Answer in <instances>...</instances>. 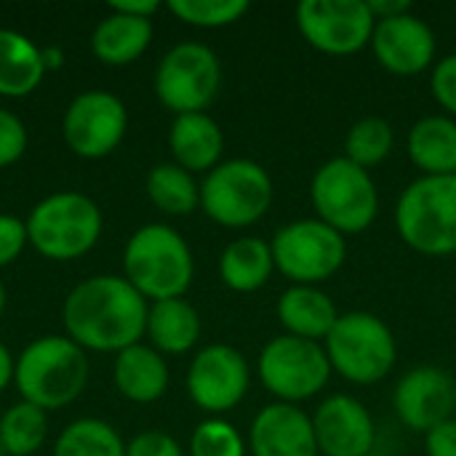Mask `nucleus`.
<instances>
[{
  "instance_id": "f257e3e1",
  "label": "nucleus",
  "mask_w": 456,
  "mask_h": 456,
  "mask_svg": "<svg viewBox=\"0 0 456 456\" xmlns=\"http://www.w3.org/2000/svg\"><path fill=\"white\" fill-rule=\"evenodd\" d=\"M147 299L118 275L80 281L64 299L61 318L67 337L83 350L123 353L147 334Z\"/></svg>"
},
{
  "instance_id": "f03ea898",
  "label": "nucleus",
  "mask_w": 456,
  "mask_h": 456,
  "mask_svg": "<svg viewBox=\"0 0 456 456\" xmlns=\"http://www.w3.org/2000/svg\"><path fill=\"white\" fill-rule=\"evenodd\" d=\"M88 382V358L69 337L45 334L32 339L19 361L13 385L24 403L56 411L80 398Z\"/></svg>"
},
{
  "instance_id": "7ed1b4c3",
  "label": "nucleus",
  "mask_w": 456,
  "mask_h": 456,
  "mask_svg": "<svg viewBox=\"0 0 456 456\" xmlns=\"http://www.w3.org/2000/svg\"><path fill=\"white\" fill-rule=\"evenodd\" d=\"M126 281L152 302L182 299L195 278L190 243L168 224L139 227L123 251Z\"/></svg>"
},
{
  "instance_id": "20e7f679",
  "label": "nucleus",
  "mask_w": 456,
  "mask_h": 456,
  "mask_svg": "<svg viewBox=\"0 0 456 456\" xmlns=\"http://www.w3.org/2000/svg\"><path fill=\"white\" fill-rule=\"evenodd\" d=\"M401 240L422 256L456 254V176H419L395 203Z\"/></svg>"
},
{
  "instance_id": "39448f33",
  "label": "nucleus",
  "mask_w": 456,
  "mask_h": 456,
  "mask_svg": "<svg viewBox=\"0 0 456 456\" xmlns=\"http://www.w3.org/2000/svg\"><path fill=\"white\" fill-rule=\"evenodd\" d=\"M331 369L350 385H377L387 379L398 361L393 329L374 313H339L331 334L323 342Z\"/></svg>"
},
{
  "instance_id": "423d86ee",
  "label": "nucleus",
  "mask_w": 456,
  "mask_h": 456,
  "mask_svg": "<svg viewBox=\"0 0 456 456\" xmlns=\"http://www.w3.org/2000/svg\"><path fill=\"white\" fill-rule=\"evenodd\" d=\"M99 206L75 190L43 198L27 216V238L40 256L51 262H72L88 254L102 235Z\"/></svg>"
},
{
  "instance_id": "0eeeda50",
  "label": "nucleus",
  "mask_w": 456,
  "mask_h": 456,
  "mask_svg": "<svg viewBox=\"0 0 456 456\" xmlns=\"http://www.w3.org/2000/svg\"><path fill=\"white\" fill-rule=\"evenodd\" d=\"M273 195L275 187L267 168L251 158L222 160L200 182L203 214L227 230L256 224L270 211Z\"/></svg>"
},
{
  "instance_id": "6e6552de",
  "label": "nucleus",
  "mask_w": 456,
  "mask_h": 456,
  "mask_svg": "<svg viewBox=\"0 0 456 456\" xmlns=\"http://www.w3.org/2000/svg\"><path fill=\"white\" fill-rule=\"evenodd\" d=\"M310 200L318 219L345 238L369 230L379 214V190L371 171L355 166L345 155L326 160L315 171L310 182Z\"/></svg>"
},
{
  "instance_id": "1a4fd4ad",
  "label": "nucleus",
  "mask_w": 456,
  "mask_h": 456,
  "mask_svg": "<svg viewBox=\"0 0 456 456\" xmlns=\"http://www.w3.org/2000/svg\"><path fill=\"white\" fill-rule=\"evenodd\" d=\"M275 270L283 273L291 286H321L331 281L347 259V238L315 219H297L283 224L273 240Z\"/></svg>"
},
{
  "instance_id": "9d476101",
  "label": "nucleus",
  "mask_w": 456,
  "mask_h": 456,
  "mask_svg": "<svg viewBox=\"0 0 456 456\" xmlns=\"http://www.w3.org/2000/svg\"><path fill=\"white\" fill-rule=\"evenodd\" d=\"M256 371L267 393H273L281 403L299 406L329 385L334 369L323 342L281 334L270 339L259 353Z\"/></svg>"
},
{
  "instance_id": "9b49d317",
  "label": "nucleus",
  "mask_w": 456,
  "mask_h": 456,
  "mask_svg": "<svg viewBox=\"0 0 456 456\" xmlns=\"http://www.w3.org/2000/svg\"><path fill=\"white\" fill-rule=\"evenodd\" d=\"M222 88L219 56L195 40L176 43L155 69V94L174 115L206 112Z\"/></svg>"
},
{
  "instance_id": "f8f14e48",
  "label": "nucleus",
  "mask_w": 456,
  "mask_h": 456,
  "mask_svg": "<svg viewBox=\"0 0 456 456\" xmlns=\"http://www.w3.org/2000/svg\"><path fill=\"white\" fill-rule=\"evenodd\" d=\"M377 19L366 0H302L297 29L321 53L353 56L371 45Z\"/></svg>"
},
{
  "instance_id": "ddd939ff",
  "label": "nucleus",
  "mask_w": 456,
  "mask_h": 456,
  "mask_svg": "<svg viewBox=\"0 0 456 456\" xmlns=\"http://www.w3.org/2000/svg\"><path fill=\"white\" fill-rule=\"evenodd\" d=\"M128 128L126 104L110 91L77 94L61 120L67 147L86 160L107 158L123 142Z\"/></svg>"
},
{
  "instance_id": "4468645a",
  "label": "nucleus",
  "mask_w": 456,
  "mask_h": 456,
  "mask_svg": "<svg viewBox=\"0 0 456 456\" xmlns=\"http://www.w3.org/2000/svg\"><path fill=\"white\" fill-rule=\"evenodd\" d=\"M251 369L240 350L230 345H208L203 347L187 371V393L192 403L211 414L222 417L232 411L248 393Z\"/></svg>"
},
{
  "instance_id": "2eb2a0df",
  "label": "nucleus",
  "mask_w": 456,
  "mask_h": 456,
  "mask_svg": "<svg viewBox=\"0 0 456 456\" xmlns=\"http://www.w3.org/2000/svg\"><path fill=\"white\" fill-rule=\"evenodd\" d=\"M393 406L403 428L428 436L456 414V379L444 369L417 366L398 379Z\"/></svg>"
},
{
  "instance_id": "dca6fc26",
  "label": "nucleus",
  "mask_w": 456,
  "mask_h": 456,
  "mask_svg": "<svg viewBox=\"0 0 456 456\" xmlns=\"http://www.w3.org/2000/svg\"><path fill=\"white\" fill-rule=\"evenodd\" d=\"M371 51L382 69L409 77L430 69L436 64L438 40L433 27L414 11L382 19L371 35Z\"/></svg>"
},
{
  "instance_id": "f3484780",
  "label": "nucleus",
  "mask_w": 456,
  "mask_h": 456,
  "mask_svg": "<svg viewBox=\"0 0 456 456\" xmlns=\"http://www.w3.org/2000/svg\"><path fill=\"white\" fill-rule=\"evenodd\" d=\"M313 430H315L318 454L366 456L377 452L374 417L353 395L337 393L321 401L313 414Z\"/></svg>"
},
{
  "instance_id": "a211bd4d",
  "label": "nucleus",
  "mask_w": 456,
  "mask_h": 456,
  "mask_svg": "<svg viewBox=\"0 0 456 456\" xmlns=\"http://www.w3.org/2000/svg\"><path fill=\"white\" fill-rule=\"evenodd\" d=\"M248 449L254 456H318L313 417L302 406L275 401L254 417Z\"/></svg>"
},
{
  "instance_id": "6ab92c4d",
  "label": "nucleus",
  "mask_w": 456,
  "mask_h": 456,
  "mask_svg": "<svg viewBox=\"0 0 456 456\" xmlns=\"http://www.w3.org/2000/svg\"><path fill=\"white\" fill-rule=\"evenodd\" d=\"M168 150L184 171H211L222 163L224 134L208 112L176 115L168 128Z\"/></svg>"
},
{
  "instance_id": "aec40b11",
  "label": "nucleus",
  "mask_w": 456,
  "mask_h": 456,
  "mask_svg": "<svg viewBox=\"0 0 456 456\" xmlns=\"http://www.w3.org/2000/svg\"><path fill=\"white\" fill-rule=\"evenodd\" d=\"M275 315L289 337L326 342L339 318V310L334 299L318 286H289L278 297Z\"/></svg>"
},
{
  "instance_id": "412c9836",
  "label": "nucleus",
  "mask_w": 456,
  "mask_h": 456,
  "mask_svg": "<svg viewBox=\"0 0 456 456\" xmlns=\"http://www.w3.org/2000/svg\"><path fill=\"white\" fill-rule=\"evenodd\" d=\"M115 387L131 403H155L168 390V363L152 345H134L115 355Z\"/></svg>"
},
{
  "instance_id": "4be33fe9",
  "label": "nucleus",
  "mask_w": 456,
  "mask_h": 456,
  "mask_svg": "<svg viewBox=\"0 0 456 456\" xmlns=\"http://www.w3.org/2000/svg\"><path fill=\"white\" fill-rule=\"evenodd\" d=\"M406 150L422 176H456V120L449 115L419 118L409 131Z\"/></svg>"
},
{
  "instance_id": "5701e85b",
  "label": "nucleus",
  "mask_w": 456,
  "mask_h": 456,
  "mask_svg": "<svg viewBox=\"0 0 456 456\" xmlns=\"http://www.w3.org/2000/svg\"><path fill=\"white\" fill-rule=\"evenodd\" d=\"M152 43V19L128 16L110 11L91 35V51L99 61L110 67H123L136 61Z\"/></svg>"
},
{
  "instance_id": "b1692460",
  "label": "nucleus",
  "mask_w": 456,
  "mask_h": 456,
  "mask_svg": "<svg viewBox=\"0 0 456 456\" xmlns=\"http://www.w3.org/2000/svg\"><path fill=\"white\" fill-rule=\"evenodd\" d=\"M273 270H275V259H273L270 243L262 238H254V235L235 238L232 243L224 246V251L219 256L222 283L238 294L259 291L270 281Z\"/></svg>"
},
{
  "instance_id": "393cba45",
  "label": "nucleus",
  "mask_w": 456,
  "mask_h": 456,
  "mask_svg": "<svg viewBox=\"0 0 456 456\" xmlns=\"http://www.w3.org/2000/svg\"><path fill=\"white\" fill-rule=\"evenodd\" d=\"M147 337L160 355L190 353L200 339V315L184 297L152 302L147 313Z\"/></svg>"
},
{
  "instance_id": "a878e982",
  "label": "nucleus",
  "mask_w": 456,
  "mask_h": 456,
  "mask_svg": "<svg viewBox=\"0 0 456 456\" xmlns=\"http://www.w3.org/2000/svg\"><path fill=\"white\" fill-rule=\"evenodd\" d=\"M43 77L45 64L40 48L21 32L0 29V96H27Z\"/></svg>"
},
{
  "instance_id": "bb28decb",
  "label": "nucleus",
  "mask_w": 456,
  "mask_h": 456,
  "mask_svg": "<svg viewBox=\"0 0 456 456\" xmlns=\"http://www.w3.org/2000/svg\"><path fill=\"white\" fill-rule=\"evenodd\" d=\"M147 198L171 216H187L200 206V184L176 163H158L147 174Z\"/></svg>"
},
{
  "instance_id": "cd10ccee",
  "label": "nucleus",
  "mask_w": 456,
  "mask_h": 456,
  "mask_svg": "<svg viewBox=\"0 0 456 456\" xmlns=\"http://www.w3.org/2000/svg\"><path fill=\"white\" fill-rule=\"evenodd\" d=\"M53 456H126V444L110 422L88 417L61 430Z\"/></svg>"
},
{
  "instance_id": "c85d7f7f",
  "label": "nucleus",
  "mask_w": 456,
  "mask_h": 456,
  "mask_svg": "<svg viewBox=\"0 0 456 456\" xmlns=\"http://www.w3.org/2000/svg\"><path fill=\"white\" fill-rule=\"evenodd\" d=\"M45 411L32 403H16L0 417V446L5 456H32L45 441Z\"/></svg>"
},
{
  "instance_id": "c756f323",
  "label": "nucleus",
  "mask_w": 456,
  "mask_h": 456,
  "mask_svg": "<svg viewBox=\"0 0 456 456\" xmlns=\"http://www.w3.org/2000/svg\"><path fill=\"white\" fill-rule=\"evenodd\" d=\"M393 144H395V131L390 120L369 115L350 126L345 136V158L371 171L374 166L387 160V155L393 152Z\"/></svg>"
},
{
  "instance_id": "7c9ffc66",
  "label": "nucleus",
  "mask_w": 456,
  "mask_h": 456,
  "mask_svg": "<svg viewBox=\"0 0 456 456\" xmlns=\"http://www.w3.org/2000/svg\"><path fill=\"white\" fill-rule=\"evenodd\" d=\"M168 11L192 27H230L248 13L246 0H168Z\"/></svg>"
},
{
  "instance_id": "2f4dec72",
  "label": "nucleus",
  "mask_w": 456,
  "mask_h": 456,
  "mask_svg": "<svg viewBox=\"0 0 456 456\" xmlns=\"http://www.w3.org/2000/svg\"><path fill=\"white\" fill-rule=\"evenodd\" d=\"M190 456H246L243 436L222 417L200 422L190 438Z\"/></svg>"
},
{
  "instance_id": "473e14b6",
  "label": "nucleus",
  "mask_w": 456,
  "mask_h": 456,
  "mask_svg": "<svg viewBox=\"0 0 456 456\" xmlns=\"http://www.w3.org/2000/svg\"><path fill=\"white\" fill-rule=\"evenodd\" d=\"M27 150V128L19 115L0 107V168L16 163Z\"/></svg>"
},
{
  "instance_id": "72a5a7b5",
  "label": "nucleus",
  "mask_w": 456,
  "mask_h": 456,
  "mask_svg": "<svg viewBox=\"0 0 456 456\" xmlns=\"http://www.w3.org/2000/svg\"><path fill=\"white\" fill-rule=\"evenodd\" d=\"M430 88L436 102L446 110V115L456 120V53H449L433 64Z\"/></svg>"
},
{
  "instance_id": "f704fd0d",
  "label": "nucleus",
  "mask_w": 456,
  "mask_h": 456,
  "mask_svg": "<svg viewBox=\"0 0 456 456\" xmlns=\"http://www.w3.org/2000/svg\"><path fill=\"white\" fill-rule=\"evenodd\" d=\"M27 243V222L11 214H0V267L16 262Z\"/></svg>"
},
{
  "instance_id": "c9c22d12",
  "label": "nucleus",
  "mask_w": 456,
  "mask_h": 456,
  "mask_svg": "<svg viewBox=\"0 0 456 456\" xmlns=\"http://www.w3.org/2000/svg\"><path fill=\"white\" fill-rule=\"evenodd\" d=\"M126 456H184V452L168 433L147 430L126 444Z\"/></svg>"
},
{
  "instance_id": "e433bc0d",
  "label": "nucleus",
  "mask_w": 456,
  "mask_h": 456,
  "mask_svg": "<svg viewBox=\"0 0 456 456\" xmlns=\"http://www.w3.org/2000/svg\"><path fill=\"white\" fill-rule=\"evenodd\" d=\"M425 454L428 456H456V417L438 425L425 436Z\"/></svg>"
},
{
  "instance_id": "4c0bfd02",
  "label": "nucleus",
  "mask_w": 456,
  "mask_h": 456,
  "mask_svg": "<svg viewBox=\"0 0 456 456\" xmlns=\"http://www.w3.org/2000/svg\"><path fill=\"white\" fill-rule=\"evenodd\" d=\"M110 11H120L128 16H142V19H152L160 11L158 0H115L110 3Z\"/></svg>"
},
{
  "instance_id": "58836bf2",
  "label": "nucleus",
  "mask_w": 456,
  "mask_h": 456,
  "mask_svg": "<svg viewBox=\"0 0 456 456\" xmlns=\"http://www.w3.org/2000/svg\"><path fill=\"white\" fill-rule=\"evenodd\" d=\"M369 3V11L377 21L382 19H393V16H401V13H409L411 11V3L409 0H366Z\"/></svg>"
},
{
  "instance_id": "ea45409f",
  "label": "nucleus",
  "mask_w": 456,
  "mask_h": 456,
  "mask_svg": "<svg viewBox=\"0 0 456 456\" xmlns=\"http://www.w3.org/2000/svg\"><path fill=\"white\" fill-rule=\"evenodd\" d=\"M13 377H16V361L11 355V350L0 342V393L13 382Z\"/></svg>"
},
{
  "instance_id": "a19ab883",
  "label": "nucleus",
  "mask_w": 456,
  "mask_h": 456,
  "mask_svg": "<svg viewBox=\"0 0 456 456\" xmlns=\"http://www.w3.org/2000/svg\"><path fill=\"white\" fill-rule=\"evenodd\" d=\"M40 53H43L45 72L59 69V67L64 64V51H61V48H56V45H43V48H40Z\"/></svg>"
},
{
  "instance_id": "79ce46f5",
  "label": "nucleus",
  "mask_w": 456,
  "mask_h": 456,
  "mask_svg": "<svg viewBox=\"0 0 456 456\" xmlns=\"http://www.w3.org/2000/svg\"><path fill=\"white\" fill-rule=\"evenodd\" d=\"M3 307H5V286L0 281V315H3Z\"/></svg>"
},
{
  "instance_id": "37998d69",
  "label": "nucleus",
  "mask_w": 456,
  "mask_h": 456,
  "mask_svg": "<svg viewBox=\"0 0 456 456\" xmlns=\"http://www.w3.org/2000/svg\"><path fill=\"white\" fill-rule=\"evenodd\" d=\"M366 456H387V454H382V452H371V454H366Z\"/></svg>"
},
{
  "instance_id": "c03bdc74",
  "label": "nucleus",
  "mask_w": 456,
  "mask_h": 456,
  "mask_svg": "<svg viewBox=\"0 0 456 456\" xmlns=\"http://www.w3.org/2000/svg\"><path fill=\"white\" fill-rule=\"evenodd\" d=\"M0 456H5V452H3V446H0Z\"/></svg>"
}]
</instances>
